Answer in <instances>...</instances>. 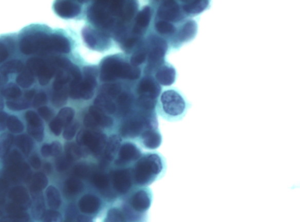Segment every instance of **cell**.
<instances>
[{"instance_id": "47", "label": "cell", "mask_w": 300, "mask_h": 222, "mask_svg": "<svg viewBox=\"0 0 300 222\" xmlns=\"http://www.w3.org/2000/svg\"><path fill=\"white\" fill-rule=\"evenodd\" d=\"M79 127V124L77 121L71 122L65 127L63 133V137L66 140H71L73 139Z\"/></svg>"}, {"instance_id": "20", "label": "cell", "mask_w": 300, "mask_h": 222, "mask_svg": "<svg viewBox=\"0 0 300 222\" xmlns=\"http://www.w3.org/2000/svg\"><path fill=\"white\" fill-rule=\"evenodd\" d=\"M161 87L157 82L152 78H145L139 83L137 92L140 96L155 99L159 96Z\"/></svg>"}, {"instance_id": "2", "label": "cell", "mask_w": 300, "mask_h": 222, "mask_svg": "<svg viewBox=\"0 0 300 222\" xmlns=\"http://www.w3.org/2000/svg\"><path fill=\"white\" fill-rule=\"evenodd\" d=\"M163 169V161L158 155H148L137 163L134 174L135 181L140 185H146L154 177L160 174Z\"/></svg>"}, {"instance_id": "45", "label": "cell", "mask_w": 300, "mask_h": 222, "mask_svg": "<svg viewBox=\"0 0 300 222\" xmlns=\"http://www.w3.org/2000/svg\"><path fill=\"white\" fill-rule=\"evenodd\" d=\"M137 4L135 2H129L124 4L122 20L124 22H128L134 16L137 10Z\"/></svg>"}, {"instance_id": "41", "label": "cell", "mask_w": 300, "mask_h": 222, "mask_svg": "<svg viewBox=\"0 0 300 222\" xmlns=\"http://www.w3.org/2000/svg\"><path fill=\"white\" fill-rule=\"evenodd\" d=\"M122 88L118 84L107 83L101 87V94L115 99L120 95Z\"/></svg>"}, {"instance_id": "34", "label": "cell", "mask_w": 300, "mask_h": 222, "mask_svg": "<svg viewBox=\"0 0 300 222\" xmlns=\"http://www.w3.org/2000/svg\"><path fill=\"white\" fill-rule=\"evenodd\" d=\"M91 182L99 190H106L110 185L109 177L102 172H95L90 175Z\"/></svg>"}, {"instance_id": "39", "label": "cell", "mask_w": 300, "mask_h": 222, "mask_svg": "<svg viewBox=\"0 0 300 222\" xmlns=\"http://www.w3.org/2000/svg\"><path fill=\"white\" fill-rule=\"evenodd\" d=\"M74 116V111L70 107H64L62 108L57 116V118L59 120L63 127L67 126L68 124L72 122V120Z\"/></svg>"}, {"instance_id": "17", "label": "cell", "mask_w": 300, "mask_h": 222, "mask_svg": "<svg viewBox=\"0 0 300 222\" xmlns=\"http://www.w3.org/2000/svg\"><path fill=\"white\" fill-rule=\"evenodd\" d=\"M57 15L64 18H72L81 13V7L71 2H57L53 5Z\"/></svg>"}, {"instance_id": "3", "label": "cell", "mask_w": 300, "mask_h": 222, "mask_svg": "<svg viewBox=\"0 0 300 222\" xmlns=\"http://www.w3.org/2000/svg\"><path fill=\"white\" fill-rule=\"evenodd\" d=\"M161 102L166 115L175 119H182L192 106L184 96L172 89L166 90L162 94Z\"/></svg>"}, {"instance_id": "8", "label": "cell", "mask_w": 300, "mask_h": 222, "mask_svg": "<svg viewBox=\"0 0 300 222\" xmlns=\"http://www.w3.org/2000/svg\"><path fill=\"white\" fill-rule=\"evenodd\" d=\"M158 17L166 22L179 23L186 19L180 4L175 1H165L158 9Z\"/></svg>"}, {"instance_id": "18", "label": "cell", "mask_w": 300, "mask_h": 222, "mask_svg": "<svg viewBox=\"0 0 300 222\" xmlns=\"http://www.w3.org/2000/svg\"><path fill=\"white\" fill-rule=\"evenodd\" d=\"M141 156V152L137 146L127 142L120 148L119 153V157L116 160V164L123 165L128 162L138 160Z\"/></svg>"}, {"instance_id": "36", "label": "cell", "mask_w": 300, "mask_h": 222, "mask_svg": "<svg viewBox=\"0 0 300 222\" xmlns=\"http://www.w3.org/2000/svg\"><path fill=\"white\" fill-rule=\"evenodd\" d=\"M14 137L10 133H4L0 136V158H3L9 153Z\"/></svg>"}, {"instance_id": "37", "label": "cell", "mask_w": 300, "mask_h": 222, "mask_svg": "<svg viewBox=\"0 0 300 222\" xmlns=\"http://www.w3.org/2000/svg\"><path fill=\"white\" fill-rule=\"evenodd\" d=\"M65 155L72 161L79 160L83 156L80 146L75 142H68L65 146Z\"/></svg>"}, {"instance_id": "33", "label": "cell", "mask_w": 300, "mask_h": 222, "mask_svg": "<svg viewBox=\"0 0 300 222\" xmlns=\"http://www.w3.org/2000/svg\"><path fill=\"white\" fill-rule=\"evenodd\" d=\"M47 202L49 207L55 210L59 209L62 203L60 192L55 187L49 186L46 191Z\"/></svg>"}, {"instance_id": "53", "label": "cell", "mask_w": 300, "mask_h": 222, "mask_svg": "<svg viewBox=\"0 0 300 222\" xmlns=\"http://www.w3.org/2000/svg\"><path fill=\"white\" fill-rule=\"evenodd\" d=\"M146 59V53L143 51L135 53L131 59V64L133 66L137 67L143 64Z\"/></svg>"}, {"instance_id": "40", "label": "cell", "mask_w": 300, "mask_h": 222, "mask_svg": "<svg viewBox=\"0 0 300 222\" xmlns=\"http://www.w3.org/2000/svg\"><path fill=\"white\" fill-rule=\"evenodd\" d=\"M6 127L11 133L14 134L22 133L24 129L22 121L15 116L8 115Z\"/></svg>"}, {"instance_id": "51", "label": "cell", "mask_w": 300, "mask_h": 222, "mask_svg": "<svg viewBox=\"0 0 300 222\" xmlns=\"http://www.w3.org/2000/svg\"><path fill=\"white\" fill-rule=\"evenodd\" d=\"M8 187H9V182L7 180L0 179V205H3L6 202Z\"/></svg>"}, {"instance_id": "42", "label": "cell", "mask_w": 300, "mask_h": 222, "mask_svg": "<svg viewBox=\"0 0 300 222\" xmlns=\"http://www.w3.org/2000/svg\"><path fill=\"white\" fill-rule=\"evenodd\" d=\"M73 175L78 179H86L91 175L90 167L85 163H79L73 169Z\"/></svg>"}, {"instance_id": "24", "label": "cell", "mask_w": 300, "mask_h": 222, "mask_svg": "<svg viewBox=\"0 0 300 222\" xmlns=\"http://www.w3.org/2000/svg\"><path fill=\"white\" fill-rule=\"evenodd\" d=\"M152 18V10L148 6L145 7L136 17V23L133 32L136 34H141L148 27Z\"/></svg>"}, {"instance_id": "32", "label": "cell", "mask_w": 300, "mask_h": 222, "mask_svg": "<svg viewBox=\"0 0 300 222\" xmlns=\"http://www.w3.org/2000/svg\"><path fill=\"white\" fill-rule=\"evenodd\" d=\"M103 222H132V221L126 211L114 208L108 211Z\"/></svg>"}, {"instance_id": "27", "label": "cell", "mask_w": 300, "mask_h": 222, "mask_svg": "<svg viewBox=\"0 0 300 222\" xmlns=\"http://www.w3.org/2000/svg\"><path fill=\"white\" fill-rule=\"evenodd\" d=\"M83 189V183L77 178H70L66 179L64 183V192L68 198H72L81 193Z\"/></svg>"}, {"instance_id": "7", "label": "cell", "mask_w": 300, "mask_h": 222, "mask_svg": "<svg viewBox=\"0 0 300 222\" xmlns=\"http://www.w3.org/2000/svg\"><path fill=\"white\" fill-rule=\"evenodd\" d=\"M82 35L86 44L97 51H105L110 45L109 39L105 33L95 31L89 27L83 28Z\"/></svg>"}, {"instance_id": "19", "label": "cell", "mask_w": 300, "mask_h": 222, "mask_svg": "<svg viewBox=\"0 0 300 222\" xmlns=\"http://www.w3.org/2000/svg\"><path fill=\"white\" fill-rule=\"evenodd\" d=\"M122 139L117 135L111 136L109 140L107 141V143L104 150V155L101 161V165L102 168H105L109 163L114 160L117 152L120 148Z\"/></svg>"}, {"instance_id": "48", "label": "cell", "mask_w": 300, "mask_h": 222, "mask_svg": "<svg viewBox=\"0 0 300 222\" xmlns=\"http://www.w3.org/2000/svg\"><path fill=\"white\" fill-rule=\"evenodd\" d=\"M78 215L76 205L73 203L70 204L66 208L64 222H75Z\"/></svg>"}, {"instance_id": "52", "label": "cell", "mask_w": 300, "mask_h": 222, "mask_svg": "<svg viewBox=\"0 0 300 222\" xmlns=\"http://www.w3.org/2000/svg\"><path fill=\"white\" fill-rule=\"evenodd\" d=\"M38 113L41 118L45 121L52 119L54 115V113L51 108L46 106L38 107Z\"/></svg>"}, {"instance_id": "6", "label": "cell", "mask_w": 300, "mask_h": 222, "mask_svg": "<svg viewBox=\"0 0 300 222\" xmlns=\"http://www.w3.org/2000/svg\"><path fill=\"white\" fill-rule=\"evenodd\" d=\"M154 121L152 116H135L127 120L120 129L121 135L126 138L138 136L145 126L152 127Z\"/></svg>"}, {"instance_id": "63", "label": "cell", "mask_w": 300, "mask_h": 222, "mask_svg": "<svg viewBox=\"0 0 300 222\" xmlns=\"http://www.w3.org/2000/svg\"><path fill=\"white\" fill-rule=\"evenodd\" d=\"M0 222H9L8 221L7 217H0Z\"/></svg>"}, {"instance_id": "46", "label": "cell", "mask_w": 300, "mask_h": 222, "mask_svg": "<svg viewBox=\"0 0 300 222\" xmlns=\"http://www.w3.org/2000/svg\"><path fill=\"white\" fill-rule=\"evenodd\" d=\"M73 162L65 154L60 156L56 160L57 170L59 172L65 171L72 164Z\"/></svg>"}, {"instance_id": "29", "label": "cell", "mask_w": 300, "mask_h": 222, "mask_svg": "<svg viewBox=\"0 0 300 222\" xmlns=\"http://www.w3.org/2000/svg\"><path fill=\"white\" fill-rule=\"evenodd\" d=\"M142 139L144 145L149 149L159 147L162 142L160 134L152 130H148L143 133Z\"/></svg>"}, {"instance_id": "38", "label": "cell", "mask_w": 300, "mask_h": 222, "mask_svg": "<svg viewBox=\"0 0 300 222\" xmlns=\"http://www.w3.org/2000/svg\"><path fill=\"white\" fill-rule=\"evenodd\" d=\"M68 98V90L67 88L64 87L60 90H53L51 96V102L55 107H60L64 105L67 102Z\"/></svg>"}, {"instance_id": "11", "label": "cell", "mask_w": 300, "mask_h": 222, "mask_svg": "<svg viewBox=\"0 0 300 222\" xmlns=\"http://www.w3.org/2000/svg\"><path fill=\"white\" fill-rule=\"evenodd\" d=\"M176 32L175 41L177 44L189 43L197 34L198 24L193 19L186 18L182 21L181 26Z\"/></svg>"}, {"instance_id": "49", "label": "cell", "mask_w": 300, "mask_h": 222, "mask_svg": "<svg viewBox=\"0 0 300 222\" xmlns=\"http://www.w3.org/2000/svg\"><path fill=\"white\" fill-rule=\"evenodd\" d=\"M137 103L140 107L145 110H153L156 106V100L146 96H140Z\"/></svg>"}, {"instance_id": "23", "label": "cell", "mask_w": 300, "mask_h": 222, "mask_svg": "<svg viewBox=\"0 0 300 222\" xmlns=\"http://www.w3.org/2000/svg\"><path fill=\"white\" fill-rule=\"evenodd\" d=\"M156 77L161 85L171 86L176 81V70L172 66H163L157 71Z\"/></svg>"}, {"instance_id": "62", "label": "cell", "mask_w": 300, "mask_h": 222, "mask_svg": "<svg viewBox=\"0 0 300 222\" xmlns=\"http://www.w3.org/2000/svg\"><path fill=\"white\" fill-rule=\"evenodd\" d=\"M44 170L46 173L50 174L52 171V167L49 163H46L44 166Z\"/></svg>"}, {"instance_id": "59", "label": "cell", "mask_w": 300, "mask_h": 222, "mask_svg": "<svg viewBox=\"0 0 300 222\" xmlns=\"http://www.w3.org/2000/svg\"><path fill=\"white\" fill-rule=\"evenodd\" d=\"M137 39L136 37H131L124 41L123 45L125 48L131 49L136 44Z\"/></svg>"}, {"instance_id": "56", "label": "cell", "mask_w": 300, "mask_h": 222, "mask_svg": "<svg viewBox=\"0 0 300 222\" xmlns=\"http://www.w3.org/2000/svg\"><path fill=\"white\" fill-rule=\"evenodd\" d=\"M84 124L85 126L90 128H95L98 126L97 122H96L93 117L91 116L89 113L87 114L85 117Z\"/></svg>"}, {"instance_id": "10", "label": "cell", "mask_w": 300, "mask_h": 222, "mask_svg": "<svg viewBox=\"0 0 300 222\" xmlns=\"http://www.w3.org/2000/svg\"><path fill=\"white\" fill-rule=\"evenodd\" d=\"M84 79L81 83V98L89 100L93 97L95 87L97 86L98 70L94 66L85 67L83 69Z\"/></svg>"}, {"instance_id": "9", "label": "cell", "mask_w": 300, "mask_h": 222, "mask_svg": "<svg viewBox=\"0 0 300 222\" xmlns=\"http://www.w3.org/2000/svg\"><path fill=\"white\" fill-rule=\"evenodd\" d=\"M5 171L6 180L9 182L17 183L28 181L31 177L30 166L24 161L7 165Z\"/></svg>"}, {"instance_id": "22", "label": "cell", "mask_w": 300, "mask_h": 222, "mask_svg": "<svg viewBox=\"0 0 300 222\" xmlns=\"http://www.w3.org/2000/svg\"><path fill=\"white\" fill-rule=\"evenodd\" d=\"M151 197L147 191L140 190L133 196L131 207L135 212L141 213L147 211L151 205Z\"/></svg>"}, {"instance_id": "58", "label": "cell", "mask_w": 300, "mask_h": 222, "mask_svg": "<svg viewBox=\"0 0 300 222\" xmlns=\"http://www.w3.org/2000/svg\"><path fill=\"white\" fill-rule=\"evenodd\" d=\"M30 164L34 169L38 170L41 166V161L40 158L37 155H34L30 158Z\"/></svg>"}, {"instance_id": "61", "label": "cell", "mask_w": 300, "mask_h": 222, "mask_svg": "<svg viewBox=\"0 0 300 222\" xmlns=\"http://www.w3.org/2000/svg\"><path fill=\"white\" fill-rule=\"evenodd\" d=\"M75 222H94L91 217L86 215H79Z\"/></svg>"}, {"instance_id": "57", "label": "cell", "mask_w": 300, "mask_h": 222, "mask_svg": "<svg viewBox=\"0 0 300 222\" xmlns=\"http://www.w3.org/2000/svg\"><path fill=\"white\" fill-rule=\"evenodd\" d=\"M8 115L3 110L0 112V131H3L6 128L7 120Z\"/></svg>"}, {"instance_id": "21", "label": "cell", "mask_w": 300, "mask_h": 222, "mask_svg": "<svg viewBox=\"0 0 300 222\" xmlns=\"http://www.w3.org/2000/svg\"><path fill=\"white\" fill-rule=\"evenodd\" d=\"M8 195L12 202L22 208L24 210H26L31 205L30 196L27 190L23 187L18 186L12 188Z\"/></svg>"}, {"instance_id": "60", "label": "cell", "mask_w": 300, "mask_h": 222, "mask_svg": "<svg viewBox=\"0 0 300 222\" xmlns=\"http://www.w3.org/2000/svg\"><path fill=\"white\" fill-rule=\"evenodd\" d=\"M41 154L44 157H49V156H51L50 144H45L43 146H42Z\"/></svg>"}, {"instance_id": "13", "label": "cell", "mask_w": 300, "mask_h": 222, "mask_svg": "<svg viewBox=\"0 0 300 222\" xmlns=\"http://www.w3.org/2000/svg\"><path fill=\"white\" fill-rule=\"evenodd\" d=\"M27 123V131L35 140L42 141L44 137V127L43 120L39 115L32 110H28L25 115Z\"/></svg>"}, {"instance_id": "64", "label": "cell", "mask_w": 300, "mask_h": 222, "mask_svg": "<svg viewBox=\"0 0 300 222\" xmlns=\"http://www.w3.org/2000/svg\"><path fill=\"white\" fill-rule=\"evenodd\" d=\"M3 212H2L1 210H0V217H3Z\"/></svg>"}, {"instance_id": "14", "label": "cell", "mask_w": 300, "mask_h": 222, "mask_svg": "<svg viewBox=\"0 0 300 222\" xmlns=\"http://www.w3.org/2000/svg\"><path fill=\"white\" fill-rule=\"evenodd\" d=\"M113 184L117 191L122 194H126L132 185V176L127 170H119L113 172Z\"/></svg>"}, {"instance_id": "55", "label": "cell", "mask_w": 300, "mask_h": 222, "mask_svg": "<svg viewBox=\"0 0 300 222\" xmlns=\"http://www.w3.org/2000/svg\"><path fill=\"white\" fill-rule=\"evenodd\" d=\"M50 148H51V156L58 157L60 156L62 151V146L60 142H52L51 144H50Z\"/></svg>"}, {"instance_id": "12", "label": "cell", "mask_w": 300, "mask_h": 222, "mask_svg": "<svg viewBox=\"0 0 300 222\" xmlns=\"http://www.w3.org/2000/svg\"><path fill=\"white\" fill-rule=\"evenodd\" d=\"M168 44L160 37L154 36L150 40V51L148 62L150 64H161L167 51Z\"/></svg>"}, {"instance_id": "1", "label": "cell", "mask_w": 300, "mask_h": 222, "mask_svg": "<svg viewBox=\"0 0 300 222\" xmlns=\"http://www.w3.org/2000/svg\"><path fill=\"white\" fill-rule=\"evenodd\" d=\"M140 70L116 56L104 59L101 65V80L112 81L122 78L135 80L140 76Z\"/></svg>"}, {"instance_id": "26", "label": "cell", "mask_w": 300, "mask_h": 222, "mask_svg": "<svg viewBox=\"0 0 300 222\" xmlns=\"http://www.w3.org/2000/svg\"><path fill=\"white\" fill-rule=\"evenodd\" d=\"M89 114L93 117L98 126L108 128L114 124V121L106 113L97 106H93L89 108Z\"/></svg>"}, {"instance_id": "4", "label": "cell", "mask_w": 300, "mask_h": 222, "mask_svg": "<svg viewBox=\"0 0 300 222\" xmlns=\"http://www.w3.org/2000/svg\"><path fill=\"white\" fill-rule=\"evenodd\" d=\"M77 141L86 153L99 156L105 150L107 139L105 135L99 131L83 130L78 133Z\"/></svg>"}, {"instance_id": "15", "label": "cell", "mask_w": 300, "mask_h": 222, "mask_svg": "<svg viewBox=\"0 0 300 222\" xmlns=\"http://www.w3.org/2000/svg\"><path fill=\"white\" fill-rule=\"evenodd\" d=\"M209 1H182L180 4L181 10L186 18H191L201 14L210 7Z\"/></svg>"}, {"instance_id": "54", "label": "cell", "mask_w": 300, "mask_h": 222, "mask_svg": "<svg viewBox=\"0 0 300 222\" xmlns=\"http://www.w3.org/2000/svg\"><path fill=\"white\" fill-rule=\"evenodd\" d=\"M62 127H63V126H62L60 121L57 118V117L53 119L49 123L50 130H51V131L53 133V135H55L57 136L61 135Z\"/></svg>"}, {"instance_id": "44", "label": "cell", "mask_w": 300, "mask_h": 222, "mask_svg": "<svg viewBox=\"0 0 300 222\" xmlns=\"http://www.w3.org/2000/svg\"><path fill=\"white\" fill-rule=\"evenodd\" d=\"M132 102V99L130 95L126 94H123L118 96V104L119 108V110L123 113V115H126L130 110L131 104Z\"/></svg>"}, {"instance_id": "28", "label": "cell", "mask_w": 300, "mask_h": 222, "mask_svg": "<svg viewBox=\"0 0 300 222\" xmlns=\"http://www.w3.org/2000/svg\"><path fill=\"white\" fill-rule=\"evenodd\" d=\"M33 201L31 202V213L35 220H41L45 213V205L44 197L41 193L32 195Z\"/></svg>"}, {"instance_id": "43", "label": "cell", "mask_w": 300, "mask_h": 222, "mask_svg": "<svg viewBox=\"0 0 300 222\" xmlns=\"http://www.w3.org/2000/svg\"><path fill=\"white\" fill-rule=\"evenodd\" d=\"M157 31L163 35H173L176 33L177 28L172 24L161 21L156 24Z\"/></svg>"}, {"instance_id": "5", "label": "cell", "mask_w": 300, "mask_h": 222, "mask_svg": "<svg viewBox=\"0 0 300 222\" xmlns=\"http://www.w3.org/2000/svg\"><path fill=\"white\" fill-rule=\"evenodd\" d=\"M88 17L97 26L108 28L114 26L115 19L107 7V2H97L91 6L88 11Z\"/></svg>"}, {"instance_id": "35", "label": "cell", "mask_w": 300, "mask_h": 222, "mask_svg": "<svg viewBox=\"0 0 300 222\" xmlns=\"http://www.w3.org/2000/svg\"><path fill=\"white\" fill-rule=\"evenodd\" d=\"M16 145L26 156L31 153L34 143L30 137L26 135H20L15 140Z\"/></svg>"}, {"instance_id": "50", "label": "cell", "mask_w": 300, "mask_h": 222, "mask_svg": "<svg viewBox=\"0 0 300 222\" xmlns=\"http://www.w3.org/2000/svg\"><path fill=\"white\" fill-rule=\"evenodd\" d=\"M43 222H62V217L59 212L55 210L46 211L43 217Z\"/></svg>"}, {"instance_id": "16", "label": "cell", "mask_w": 300, "mask_h": 222, "mask_svg": "<svg viewBox=\"0 0 300 222\" xmlns=\"http://www.w3.org/2000/svg\"><path fill=\"white\" fill-rule=\"evenodd\" d=\"M78 207L84 215L97 214L101 209V201L97 196L87 194L82 197L79 201Z\"/></svg>"}, {"instance_id": "30", "label": "cell", "mask_w": 300, "mask_h": 222, "mask_svg": "<svg viewBox=\"0 0 300 222\" xmlns=\"http://www.w3.org/2000/svg\"><path fill=\"white\" fill-rule=\"evenodd\" d=\"M95 106L109 114H114L116 110V104L111 99L102 94L99 95L95 99Z\"/></svg>"}, {"instance_id": "31", "label": "cell", "mask_w": 300, "mask_h": 222, "mask_svg": "<svg viewBox=\"0 0 300 222\" xmlns=\"http://www.w3.org/2000/svg\"><path fill=\"white\" fill-rule=\"evenodd\" d=\"M48 183V178L44 173H39L35 174L32 179L30 186L32 195L41 193V191L47 187Z\"/></svg>"}, {"instance_id": "25", "label": "cell", "mask_w": 300, "mask_h": 222, "mask_svg": "<svg viewBox=\"0 0 300 222\" xmlns=\"http://www.w3.org/2000/svg\"><path fill=\"white\" fill-rule=\"evenodd\" d=\"M6 211L9 216L7 219L9 222H28L30 217L27 213L22 208L17 206L14 203L8 204L6 208Z\"/></svg>"}]
</instances>
